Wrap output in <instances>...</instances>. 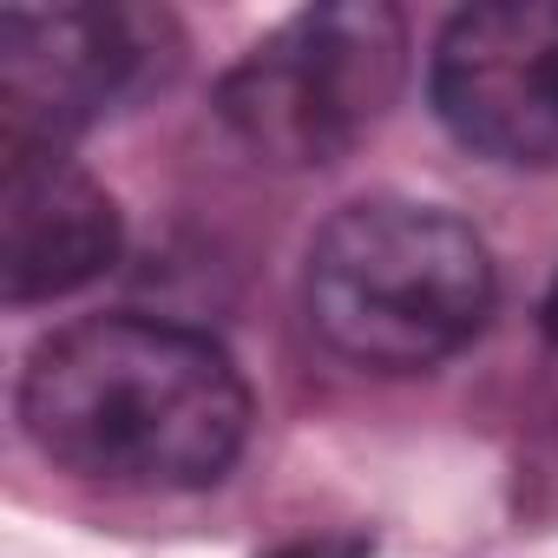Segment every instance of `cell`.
Segmentation results:
<instances>
[{"label": "cell", "mask_w": 558, "mask_h": 558, "mask_svg": "<svg viewBox=\"0 0 558 558\" xmlns=\"http://www.w3.org/2000/svg\"><path fill=\"white\" fill-rule=\"evenodd\" d=\"M408 86V21L381 0L303 8L263 34L217 86V119L283 171L349 158Z\"/></svg>", "instance_id": "3957f363"}, {"label": "cell", "mask_w": 558, "mask_h": 558, "mask_svg": "<svg viewBox=\"0 0 558 558\" xmlns=\"http://www.w3.org/2000/svg\"><path fill=\"white\" fill-rule=\"evenodd\" d=\"M178 53L171 14L151 8H8L0 14V138L66 145L145 93Z\"/></svg>", "instance_id": "277c9868"}, {"label": "cell", "mask_w": 558, "mask_h": 558, "mask_svg": "<svg viewBox=\"0 0 558 558\" xmlns=\"http://www.w3.org/2000/svg\"><path fill=\"white\" fill-rule=\"evenodd\" d=\"M119 250V204L66 145L0 138V296L14 310L73 296L99 283Z\"/></svg>", "instance_id": "8992f818"}, {"label": "cell", "mask_w": 558, "mask_h": 558, "mask_svg": "<svg viewBox=\"0 0 558 558\" xmlns=\"http://www.w3.org/2000/svg\"><path fill=\"white\" fill-rule=\"evenodd\" d=\"M545 323H551V336H558V290H551V303H545Z\"/></svg>", "instance_id": "ba28073f"}, {"label": "cell", "mask_w": 558, "mask_h": 558, "mask_svg": "<svg viewBox=\"0 0 558 558\" xmlns=\"http://www.w3.org/2000/svg\"><path fill=\"white\" fill-rule=\"evenodd\" d=\"M269 558H368V551H362V538H296Z\"/></svg>", "instance_id": "52a82bcc"}, {"label": "cell", "mask_w": 558, "mask_h": 558, "mask_svg": "<svg viewBox=\"0 0 558 558\" xmlns=\"http://www.w3.org/2000/svg\"><path fill=\"white\" fill-rule=\"evenodd\" d=\"M493 256L473 223L414 197L342 204L303 269L310 329L381 375H414L460 355L493 316Z\"/></svg>", "instance_id": "7a4b0ae2"}, {"label": "cell", "mask_w": 558, "mask_h": 558, "mask_svg": "<svg viewBox=\"0 0 558 558\" xmlns=\"http://www.w3.org/2000/svg\"><path fill=\"white\" fill-rule=\"evenodd\" d=\"M440 125L493 165H558V8H466L434 40Z\"/></svg>", "instance_id": "5b68a950"}, {"label": "cell", "mask_w": 558, "mask_h": 558, "mask_svg": "<svg viewBox=\"0 0 558 558\" xmlns=\"http://www.w3.org/2000/svg\"><path fill=\"white\" fill-rule=\"evenodd\" d=\"M27 440L99 486L191 493L236 466L250 388L236 362L158 316H80L21 368Z\"/></svg>", "instance_id": "6da1fadb"}]
</instances>
